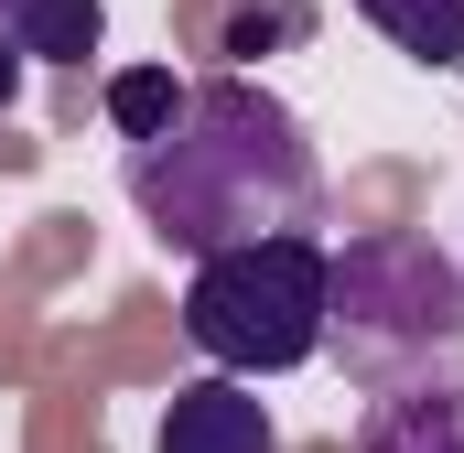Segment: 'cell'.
<instances>
[{"instance_id":"obj_1","label":"cell","mask_w":464,"mask_h":453,"mask_svg":"<svg viewBox=\"0 0 464 453\" xmlns=\"http://www.w3.org/2000/svg\"><path fill=\"white\" fill-rule=\"evenodd\" d=\"M130 206L162 248L206 259V248H237V237L314 226L324 217V162H314V130L259 76H206V87H184V109L151 140H130Z\"/></svg>"},{"instance_id":"obj_2","label":"cell","mask_w":464,"mask_h":453,"mask_svg":"<svg viewBox=\"0 0 464 453\" xmlns=\"http://www.w3.org/2000/svg\"><path fill=\"white\" fill-rule=\"evenodd\" d=\"M324 345L356 378H411L464 356V259L421 226H367L324 270Z\"/></svg>"},{"instance_id":"obj_3","label":"cell","mask_w":464,"mask_h":453,"mask_svg":"<svg viewBox=\"0 0 464 453\" xmlns=\"http://www.w3.org/2000/svg\"><path fill=\"white\" fill-rule=\"evenodd\" d=\"M324 270H335V248H324L314 226L206 248L195 281H184V335H195V356L227 367V378L314 367V356H324Z\"/></svg>"},{"instance_id":"obj_4","label":"cell","mask_w":464,"mask_h":453,"mask_svg":"<svg viewBox=\"0 0 464 453\" xmlns=\"http://www.w3.org/2000/svg\"><path fill=\"white\" fill-rule=\"evenodd\" d=\"M356 453H464V378L454 367H411L367 389Z\"/></svg>"},{"instance_id":"obj_5","label":"cell","mask_w":464,"mask_h":453,"mask_svg":"<svg viewBox=\"0 0 464 453\" xmlns=\"http://www.w3.org/2000/svg\"><path fill=\"white\" fill-rule=\"evenodd\" d=\"M151 453H281V421H270V400L248 389V378H195V389H173V410H162V432Z\"/></svg>"},{"instance_id":"obj_6","label":"cell","mask_w":464,"mask_h":453,"mask_svg":"<svg viewBox=\"0 0 464 453\" xmlns=\"http://www.w3.org/2000/svg\"><path fill=\"white\" fill-rule=\"evenodd\" d=\"M356 11H367V33H389L411 65H432V76L464 65V0H356Z\"/></svg>"},{"instance_id":"obj_7","label":"cell","mask_w":464,"mask_h":453,"mask_svg":"<svg viewBox=\"0 0 464 453\" xmlns=\"http://www.w3.org/2000/svg\"><path fill=\"white\" fill-rule=\"evenodd\" d=\"M11 43H22L33 65H87V54L109 43V0H22V11H11Z\"/></svg>"},{"instance_id":"obj_8","label":"cell","mask_w":464,"mask_h":453,"mask_svg":"<svg viewBox=\"0 0 464 453\" xmlns=\"http://www.w3.org/2000/svg\"><path fill=\"white\" fill-rule=\"evenodd\" d=\"M173 109H184L173 65H119V76H109V130H119V140H151Z\"/></svg>"},{"instance_id":"obj_9","label":"cell","mask_w":464,"mask_h":453,"mask_svg":"<svg viewBox=\"0 0 464 453\" xmlns=\"http://www.w3.org/2000/svg\"><path fill=\"white\" fill-rule=\"evenodd\" d=\"M292 33H314V11H303V0H237V11H227V54L292 43Z\"/></svg>"},{"instance_id":"obj_10","label":"cell","mask_w":464,"mask_h":453,"mask_svg":"<svg viewBox=\"0 0 464 453\" xmlns=\"http://www.w3.org/2000/svg\"><path fill=\"white\" fill-rule=\"evenodd\" d=\"M22 76H33V54H22V43H11V22H0V119L22 109Z\"/></svg>"},{"instance_id":"obj_11","label":"cell","mask_w":464,"mask_h":453,"mask_svg":"<svg viewBox=\"0 0 464 453\" xmlns=\"http://www.w3.org/2000/svg\"><path fill=\"white\" fill-rule=\"evenodd\" d=\"M11 11H22V0H0V22H11Z\"/></svg>"}]
</instances>
